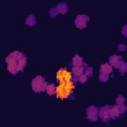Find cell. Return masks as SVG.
I'll list each match as a JSON object with an SVG mask.
<instances>
[{"mask_svg":"<svg viewBox=\"0 0 127 127\" xmlns=\"http://www.w3.org/2000/svg\"><path fill=\"white\" fill-rule=\"evenodd\" d=\"M7 69L11 74H16L19 71H23L27 64V58L25 54L18 51L12 52L7 58Z\"/></svg>","mask_w":127,"mask_h":127,"instance_id":"6da1fadb","label":"cell"},{"mask_svg":"<svg viewBox=\"0 0 127 127\" xmlns=\"http://www.w3.org/2000/svg\"><path fill=\"white\" fill-rule=\"evenodd\" d=\"M74 88V82L72 80H69L67 82L60 83L56 87V96L61 99L68 98L72 94V89Z\"/></svg>","mask_w":127,"mask_h":127,"instance_id":"7a4b0ae2","label":"cell"},{"mask_svg":"<svg viewBox=\"0 0 127 127\" xmlns=\"http://www.w3.org/2000/svg\"><path fill=\"white\" fill-rule=\"evenodd\" d=\"M47 80L44 76L42 75H37L36 77H34L31 81V86H32V89L34 92H43L46 90V87H47Z\"/></svg>","mask_w":127,"mask_h":127,"instance_id":"3957f363","label":"cell"},{"mask_svg":"<svg viewBox=\"0 0 127 127\" xmlns=\"http://www.w3.org/2000/svg\"><path fill=\"white\" fill-rule=\"evenodd\" d=\"M56 78L59 81V83H63V82H67L69 80H72V76L70 71H68L66 68L62 67L58 70L57 74H56Z\"/></svg>","mask_w":127,"mask_h":127,"instance_id":"277c9868","label":"cell"},{"mask_svg":"<svg viewBox=\"0 0 127 127\" xmlns=\"http://www.w3.org/2000/svg\"><path fill=\"white\" fill-rule=\"evenodd\" d=\"M125 110H126L125 104H123V105H114V106H110V109H109L110 119H117V118H120V117L124 114Z\"/></svg>","mask_w":127,"mask_h":127,"instance_id":"5b68a950","label":"cell"},{"mask_svg":"<svg viewBox=\"0 0 127 127\" xmlns=\"http://www.w3.org/2000/svg\"><path fill=\"white\" fill-rule=\"evenodd\" d=\"M67 5H66V3H64V2H61V3H59L56 7H54V8H52L51 10H50V16L51 17H56L58 14H65L66 12H67Z\"/></svg>","mask_w":127,"mask_h":127,"instance_id":"8992f818","label":"cell"},{"mask_svg":"<svg viewBox=\"0 0 127 127\" xmlns=\"http://www.w3.org/2000/svg\"><path fill=\"white\" fill-rule=\"evenodd\" d=\"M86 66H87V64L84 63L82 65H77V66H72V67H71L70 73H71L72 81H73V82H74V81H76V80H77V78H78L81 74H83L84 69H85V67H86Z\"/></svg>","mask_w":127,"mask_h":127,"instance_id":"52a82bcc","label":"cell"},{"mask_svg":"<svg viewBox=\"0 0 127 127\" xmlns=\"http://www.w3.org/2000/svg\"><path fill=\"white\" fill-rule=\"evenodd\" d=\"M109 109L110 105H105L102 107H98V117L105 123L110 121V115H109Z\"/></svg>","mask_w":127,"mask_h":127,"instance_id":"ba28073f","label":"cell"},{"mask_svg":"<svg viewBox=\"0 0 127 127\" xmlns=\"http://www.w3.org/2000/svg\"><path fill=\"white\" fill-rule=\"evenodd\" d=\"M98 117V107H95L93 105L88 106L86 108V118L89 121H96Z\"/></svg>","mask_w":127,"mask_h":127,"instance_id":"9c48e42d","label":"cell"},{"mask_svg":"<svg viewBox=\"0 0 127 127\" xmlns=\"http://www.w3.org/2000/svg\"><path fill=\"white\" fill-rule=\"evenodd\" d=\"M89 20V17L87 15H77L75 20H74V24L76 28L79 29H83L86 27V24Z\"/></svg>","mask_w":127,"mask_h":127,"instance_id":"30bf717a","label":"cell"},{"mask_svg":"<svg viewBox=\"0 0 127 127\" xmlns=\"http://www.w3.org/2000/svg\"><path fill=\"white\" fill-rule=\"evenodd\" d=\"M124 63L122 57H119V56H116V55H113L109 58V64L112 66V67H116L118 68L122 64Z\"/></svg>","mask_w":127,"mask_h":127,"instance_id":"8fae6325","label":"cell"},{"mask_svg":"<svg viewBox=\"0 0 127 127\" xmlns=\"http://www.w3.org/2000/svg\"><path fill=\"white\" fill-rule=\"evenodd\" d=\"M112 72V66L109 64H102L99 68V73H104V74H110Z\"/></svg>","mask_w":127,"mask_h":127,"instance_id":"7c38bea8","label":"cell"},{"mask_svg":"<svg viewBox=\"0 0 127 127\" xmlns=\"http://www.w3.org/2000/svg\"><path fill=\"white\" fill-rule=\"evenodd\" d=\"M84 64L83 59L81 57H79L78 55H74V57L71 60L70 64H72V66H77V65H82Z\"/></svg>","mask_w":127,"mask_h":127,"instance_id":"4fadbf2b","label":"cell"},{"mask_svg":"<svg viewBox=\"0 0 127 127\" xmlns=\"http://www.w3.org/2000/svg\"><path fill=\"white\" fill-rule=\"evenodd\" d=\"M56 84L55 83H48L47 84V87H46V91L48 93V95L50 96H53L55 93H56Z\"/></svg>","mask_w":127,"mask_h":127,"instance_id":"5bb4252c","label":"cell"},{"mask_svg":"<svg viewBox=\"0 0 127 127\" xmlns=\"http://www.w3.org/2000/svg\"><path fill=\"white\" fill-rule=\"evenodd\" d=\"M36 17L34 16V15H29L27 18H26V20H25V23L28 25V26H34L35 24H36Z\"/></svg>","mask_w":127,"mask_h":127,"instance_id":"9a60e30c","label":"cell"},{"mask_svg":"<svg viewBox=\"0 0 127 127\" xmlns=\"http://www.w3.org/2000/svg\"><path fill=\"white\" fill-rule=\"evenodd\" d=\"M124 102H125V98L122 96V95H119V96H117L116 97V99H115V105H123L124 104Z\"/></svg>","mask_w":127,"mask_h":127,"instance_id":"2e32d148","label":"cell"},{"mask_svg":"<svg viewBox=\"0 0 127 127\" xmlns=\"http://www.w3.org/2000/svg\"><path fill=\"white\" fill-rule=\"evenodd\" d=\"M92 70H93V68L91 66H86L83 74H85L87 77H90V76H92Z\"/></svg>","mask_w":127,"mask_h":127,"instance_id":"e0dca14e","label":"cell"},{"mask_svg":"<svg viewBox=\"0 0 127 127\" xmlns=\"http://www.w3.org/2000/svg\"><path fill=\"white\" fill-rule=\"evenodd\" d=\"M118 69H119V71L121 72V74H123V73H125L126 72V70H127V64L124 62L119 67H118Z\"/></svg>","mask_w":127,"mask_h":127,"instance_id":"ac0fdd59","label":"cell"},{"mask_svg":"<svg viewBox=\"0 0 127 127\" xmlns=\"http://www.w3.org/2000/svg\"><path fill=\"white\" fill-rule=\"evenodd\" d=\"M109 79V75L108 74H104V73H99V80L101 82H105Z\"/></svg>","mask_w":127,"mask_h":127,"instance_id":"d6986e66","label":"cell"},{"mask_svg":"<svg viewBox=\"0 0 127 127\" xmlns=\"http://www.w3.org/2000/svg\"><path fill=\"white\" fill-rule=\"evenodd\" d=\"M87 78H88V77H87L85 74H81V75L77 78V80H76V81H79L80 83H84V82L87 80Z\"/></svg>","mask_w":127,"mask_h":127,"instance_id":"ffe728a7","label":"cell"},{"mask_svg":"<svg viewBox=\"0 0 127 127\" xmlns=\"http://www.w3.org/2000/svg\"><path fill=\"white\" fill-rule=\"evenodd\" d=\"M125 48H126V45H125V44H120V45H118L117 50H118V51H124Z\"/></svg>","mask_w":127,"mask_h":127,"instance_id":"44dd1931","label":"cell"},{"mask_svg":"<svg viewBox=\"0 0 127 127\" xmlns=\"http://www.w3.org/2000/svg\"><path fill=\"white\" fill-rule=\"evenodd\" d=\"M122 34H123L124 36H126V25L123 26V28H122Z\"/></svg>","mask_w":127,"mask_h":127,"instance_id":"7402d4cb","label":"cell"}]
</instances>
